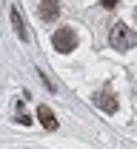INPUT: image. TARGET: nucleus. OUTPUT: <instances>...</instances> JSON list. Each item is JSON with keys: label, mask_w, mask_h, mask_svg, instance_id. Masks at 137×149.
I'll return each instance as SVG.
<instances>
[{"label": "nucleus", "mask_w": 137, "mask_h": 149, "mask_svg": "<svg viewBox=\"0 0 137 149\" xmlns=\"http://www.w3.org/2000/svg\"><path fill=\"white\" fill-rule=\"evenodd\" d=\"M117 3H120V0H100V6H103V9H114Z\"/></svg>", "instance_id": "nucleus-7"}, {"label": "nucleus", "mask_w": 137, "mask_h": 149, "mask_svg": "<svg viewBox=\"0 0 137 149\" xmlns=\"http://www.w3.org/2000/svg\"><path fill=\"white\" fill-rule=\"evenodd\" d=\"M37 118H40V123H43L46 129H57V118H54V112L49 109V106H40Z\"/></svg>", "instance_id": "nucleus-5"}, {"label": "nucleus", "mask_w": 137, "mask_h": 149, "mask_svg": "<svg viewBox=\"0 0 137 149\" xmlns=\"http://www.w3.org/2000/svg\"><path fill=\"white\" fill-rule=\"evenodd\" d=\"M57 0H40V17L43 20H54L57 17Z\"/></svg>", "instance_id": "nucleus-4"}, {"label": "nucleus", "mask_w": 137, "mask_h": 149, "mask_svg": "<svg viewBox=\"0 0 137 149\" xmlns=\"http://www.w3.org/2000/svg\"><path fill=\"white\" fill-rule=\"evenodd\" d=\"M109 43H112L117 52L134 49V46H137V32L129 29L126 23H114V26H112V35H109Z\"/></svg>", "instance_id": "nucleus-1"}, {"label": "nucleus", "mask_w": 137, "mask_h": 149, "mask_svg": "<svg viewBox=\"0 0 137 149\" xmlns=\"http://www.w3.org/2000/svg\"><path fill=\"white\" fill-rule=\"evenodd\" d=\"M52 43H54V49H57L60 55H69V52H74V46H77V35H74L72 26H63V29L54 32Z\"/></svg>", "instance_id": "nucleus-2"}, {"label": "nucleus", "mask_w": 137, "mask_h": 149, "mask_svg": "<svg viewBox=\"0 0 137 149\" xmlns=\"http://www.w3.org/2000/svg\"><path fill=\"white\" fill-rule=\"evenodd\" d=\"M12 26H14V32H17L20 40H29V35H26V26H23V20H20V12H17V9H12Z\"/></svg>", "instance_id": "nucleus-6"}, {"label": "nucleus", "mask_w": 137, "mask_h": 149, "mask_svg": "<svg viewBox=\"0 0 137 149\" xmlns=\"http://www.w3.org/2000/svg\"><path fill=\"white\" fill-rule=\"evenodd\" d=\"M94 103H97L103 112H117V100L112 97L109 92H100V95H94Z\"/></svg>", "instance_id": "nucleus-3"}]
</instances>
